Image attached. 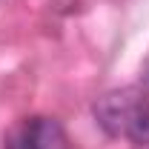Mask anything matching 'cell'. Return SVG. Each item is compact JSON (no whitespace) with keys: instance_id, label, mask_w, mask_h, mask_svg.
I'll return each instance as SVG.
<instances>
[{"instance_id":"cell-1","label":"cell","mask_w":149,"mask_h":149,"mask_svg":"<svg viewBox=\"0 0 149 149\" xmlns=\"http://www.w3.org/2000/svg\"><path fill=\"white\" fill-rule=\"evenodd\" d=\"M95 118L112 138H126L135 146L149 149V97L141 89H115L97 97Z\"/></svg>"},{"instance_id":"cell-2","label":"cell","mask_w":149,"mask_h":149,"mask_svg":"<svg viewBox=\"0 0 149 149\" xmlns=\"http://www.w3.org/2000/svg\"><path fill=\"white\" fill-rule=\"evenodd\" d=\"M3 149H72V141L57 118L32 115L9 129L3 138Z\"/></svg>"}]
</instances>
